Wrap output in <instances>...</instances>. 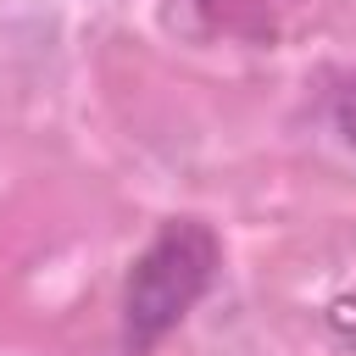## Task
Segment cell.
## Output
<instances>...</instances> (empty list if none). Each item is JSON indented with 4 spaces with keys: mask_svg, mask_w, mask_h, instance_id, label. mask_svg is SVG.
Segmentation results:
<instances>
[{
    "mask_svg": "<svg viewBox=\"0 0 356 356\" xmlns=\"http://www.w3.org/2000/svg\"><path fill=\"white\" fill-rule=\"evenodd\" d=\"M217 267H222V250L206 222L195 217L161 222V234L139 250L122 289V350L145 356L156 339H167L189 317V306L211 289Z\"/></svg>",
    "mask_w": 356,
    "mask_h": 356,
    "instance_id": "6da1fadb",
    "label": "cell"
},
{
    "mask_svg": "<svg viewBox=\"0 0 356 356\" xmlns=\"http://www.w3.org/2000/svg\"><path fill=\"white\" fill-rule=\"evenodd\" d=\"M334 128L345 134V145L356 150V78L350 83H339V95H334Z\"/></svg>",
    "mask_w": 356,
    "mask_h": 356,
    "instance_id": "7a4b0ae2",
    "label": "cell"
}]
</instances>
